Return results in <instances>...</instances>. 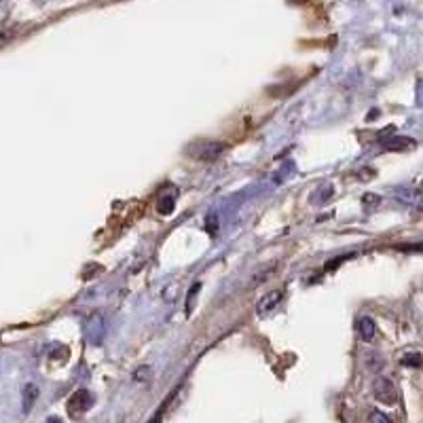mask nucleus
<instances>
[{"mask_svg": "<svg viewBox=\"0 0 423 423\" xmlns=\"http://www.w3.org/2000/svg\"><path fill=\"white\" fill-rule=\"evenodd\" d=\"M227 144L216 142V140H197L188 146V155L201 161H214L223 155Z\"/></svg>", "mask_w": 423, "mask_h": 423, "instance_id": "obj_1", "label": "nucleus"}, {"mask_svg": "<svg viewBox=\"0 0 423 423\" xmlns=\"http://www.w3.org/2000/svg\"><path fill=\"white\" fill-rule=\"evenodd\" d=\"M379 144L383 151H389V153H402V151H408V148H415V140L408 138V136H398V134H381L379 136Z\"/></svg>", "mask_w": 423, "mask_h": 423, "instance_id": "obj_2", "label": "nucleus"}, {"mask_svg": "<svg viewBox=\"0 0 423 423\" xmlns=\"http://www.w3.org/2000/svg\"><path fill=\"white\" fill-rule=\"evenodd\" d=\"M373 391H375V398L383 404H396L398 402V389H396L394 381H389L385 377H379L375 381Z\"/></svg>", "mask_w": 423, "mask_h": 423, "instance_id": "obj_3", "label": "nucleus"}, {"mask_svg": "<svg viewBox=\"0 0 423 423\" xmlns=\"http://www.w3.org/2000/svg\"><path fill=\"white\" fill-rule=\"evenodd\" d=\"M93 406V394L89 389H76L70 398H68V404L66 408L72 412V415H81L85 410H89Z\"/></svg>", "mask_w": 423, "mask_h": 423, "instance_id": "obj_4", "label": "nucleus"}, {"mask_svg": "<svg viewBox=\"0 0 423 423\" xmlns=\"http://www.w3.org/2000/svg\"><path fill=\"white\" fill-rule=\"evenodd\" d=\"M282 296H284V292L282 290H273V292H267L261 300H258V305H256V311H258V315H267L269 311H273L275 307H277V303L282 300Z\"/></svg>", "mask_w": 423, "mask_h": 423, "instance_id": "obj_5", "label": "nucleus"}, {"mask_svg": "<svg viewBox=\"0 0 423 423\" xmlns=\"http://www.w3.org/2000/svg\"><path fill=\"white\" fill-rule=\"evenodd\" d=\"M85 333H87V337L93 341V343H99V339H102V335H104V320H102V315H91L89 317V322H87V326H85Z\"/></svg>", "mask_w": 423, "mask_h": 423, "instance_id": "obj_6", "label": "nucleus"}, {"mask_svg": "<svg viewBox=\"0 0 423 423\" xmlns=\"http://www.w3.org/2000/svg\"><path fill=\"white\" fill-rule=\"evenodd\" d=\"M358 333H360L362 341H366V343H370L375 339V320H373V317H368V315L360 317V320H358Z\"/></svg>", "mask_w": 423, "mask_h": 423, "instance_id": "obj_7", "label": "nucleus"}, {"mask_svg": "<svg viewBox=\"0 0 423 423\" xmlns=\"http://www.w3.org/2000/svg\"><path fill=\"white\" fill-rule=\"evenodd\" d=\"M36 398H39V387L34 383H28L22 389V408H24V412H30V408L34 406Z\"/></svg>", "mask_w": 423, "mask_h": 423, "instance_id": "obj_8", "label": "nucleus"}, {"mask_svg": "<svg viewBox=\"0 0 423 423\" xmlns=\"http://www.w3.org/2000/svg\"><path fill=\"white\" fill-rule=\"evenodd\" d=\"M174 205H176V190L172 195H161L157 199V212H159V214H172Z\"/></svg>", "mask_w": 423, "mask_h": 423, "instance_id": "obj_9", "label": "nucleus"}, {"mask_svg": "<svg viewBox=\"0 0 423 423\" xmlns=\"http://www.w3.org/2000/svg\"><path fill=\"white\" fill-rule=\"evenodd\" d=\"M404 366H415V368H421L423 366V356L421 354H406L402 360H400Z\"/></svg>", "mask_w": 423, "mask_h": 423, "instance_id": "obj_10", "label": "nucleus"}, {"mask_svg": "<svg viewBox=\"0 0 423 423\" xmlns=\"http://www.w3.org/2000/svg\"><path fill=\"white\" fill-rule=\"evenodd\" d=\"M370 423H391V419L381 410H373L370 412Z\"/></svg>", "mask_w": 423, "mask_h": 423, "instance_id": "obj_11", "label": "nucleus"}, {"mask_svg": "<svg viewBox=\"0 0 423 423\" xmlns=\"http://www.w3.org/2000/svg\"><path fill=\"white\" fill-rule=\"evenodd\" d=\"M199 288H201V284L197 282V284H193V288H190V292H188V307H186V311H190V307H193V298L197 296V292H199Z\"/></svg>", "mask_w": 423, "mask_h": 423, "instance_id": "obj_12", "label": "nucleus"}, {"mask_svg": "<svg viewBox=\"0 0 423 423\" xmlns=\"http://www.w3.org/2000/svg\"><path fill=\"white\" fill-rule=\"evenodd\" d=\"M151 375V368L148 366H140L136 373H134V379H138V381H144L146 377Z\"/></svg>", "mask_w": 423, "mask_h": 423, "instance_id": "obj_13", "label": "nucleus"}, {"mask_svg": "<svg viewBox=\"0 0 423 423\" xmlns=\"http://www.w3.org/2000/svg\"><path fill=\"white\" fill-rule=\"evenodd\" d=\"M47 423H62V421H60V419H57V417H51V419H49V421H47Z\"/></svg>", "mask_w": 423, "mask_h": 423, "instance_id": "obj_14", "label": "nucleus"}, {"mask_svg": "<svg viewBox=\"0 0 423 423\" xmlns=\"http://www.w3.org/2000/svg\"><path fill=\"white\" fill-rule=\"evenodd\" d=\"M159 419H161V412H159V415H157V417H155V419H153L151 423H159Z\"/></svg>", "mask_w": 423, "mask_h": 423, "instance_id": "obj_15", "label": "nucleus"}, {"mask_svg": "<svg viewBox=\"0 0 423 423\" xmlns=\"http://www.w3.org/2000/svg\"><path fill=\"white\" fill-rule=\"evenodd\" d=\"M419 190L423 193V180H421V184H419Z\"/></svg>", "mask_w": 423, "mask_h": 423, "instance_id": "obj_16", "label": "nucleus"}]
</instances>
